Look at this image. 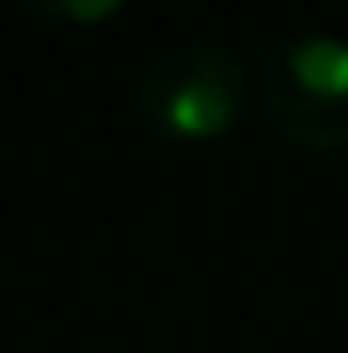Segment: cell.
Listing matches in <instances>:
<instances>
[{
  "label": "cell",
  "mask_w": 348,
  "mask_h": 353,
  "mask_svg": "<svg viewBox=\"0 0 348 353\" xmlns=\"http://www.w3.org/2000/svg\"><path fill=\"white\" fill-rule=\"evenodd\" d=\"M251 77L231 46L185 41L139 77V118L164 143H215L246 118Z\"/></svg>",
  "instance_id": "cell-1"
},
{
  "label": "cell",
  "mask_w": 348,
  "mask_h": 353,
  "mask_svg": "<svg viewBox=\"0 0 348 353\" xmlns=\"http://www.w3.org/2000/svg\"><path fill=\"white\" fill-rule=\"evenodd\" d=\"M261 113L292 149H348V41L343 36H292L261 62Z\"/></svg>",
  "instance_id": "cell-2"
},
{
  "label": "cell",
  "mask_w": 348,
  "mask_h": 353,
  "mask_svg": "<svg viewBox=\"0 0 348 353\" xmlns=\"http://www.w3.org/2000/svg\"><path fill=\"white\" fill-rule=\"evenodd\" d=\"M36 16L46 21H67V26H103L108 16L123 10V0H26Z\"/></svg>",
  "instance_id": "cell-3"
},
{
  "label": "cell",
  "mask_w": 348,
  "mask_h": 353,
  "mask_svg": "<svg viewBox=\"0 0 348 353\" xmlns=\"http://www.w3.org/2000/svg\"><path fill=\"white\" fill-rule=\"evenodd\" d=\"M170 6H190V0H170Z\"/></svg>",
  "instance_id": "cell-4"
}]
</instances>
